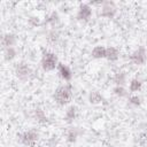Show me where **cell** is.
<instances>
[{
    "mask_svg": "<svg viewBox=\"0 0 147 147\" xmlns=\"http://www.w3.org/2000/svg\"><path fill=\"white\" fill-rule=\"evenodd\" d=\"M46 39H47V41H48L49 44H55V42L59 40V32L55 31V30H51V31L48 32Z\"/></svg>",
    "mask_w": 147,
    "mask_h": 147,
    "instance_id": "obj_16",
    "label": "cell"
},
{
    "mask_svg": "<svg viewBox=\"0 0 147 147\" xmlns=\"http://www.w3.org/2000/svg\"><path fill=\"white\" fill-rule=\"evenodd\" d=\"M57 65H59L57 57L54 53H51V52L44 53L41 57V67L45 71H52L55 68H57Z\"/></svg>",
    "mask_w": 147,
    "mask_h": 147,
    "instance_id": "obj_2",
    "label": "cell"
},
{
    "mask_svg": "<svg viewBox=\"0 0 147 147\" xmlns=\"http://www.w3.org/2000/svg\"><path fill=\"white\" fill-rule=\"evenodd\" d=\"M16 44V37L13 33H6L2 37V45L3 48H9V47H14V45Z\"/></svg>",
    "mask_w": 147,
    "mask_h": 147,
    "instance_id": "obj_9",
    "label": "cell"
},
{
    "mask_svg": "<svg viewBox=\"0 0 147 147\" xmlns=\"http://www.w3.org/2000/svg\"><path fill=\"white\" fill-rule=\"evenodd\" d=\"M130 60H131L134 64H139V65L144 64V63L146 62V60H147V54H146L145 48H144V47H139L138 49H136V51L131 54Z\"/></svg>",
    "mask_w": 147,
    "mask_h": 147,
    "instance_id": "obj_5",
    "label": "cell"
},
{
    "mask_svg": "<svg viewBox=\"0 0 147 147\" xmlns=\"http://www.w3.org/2000/svg\"><path fill=\"white\" fill-rule=\"evenodd\" d=\"M16 56V49L14 47H9V48H5V59L10 61Z\"/></svg>",
    "mask_w": 147,
    "mask_h": 147,
    "instance_id": "obj_17",
    "label": "cell"
},
{
    "mask_svg": "<svg viewBox=\"0 0 147 147\" xmlns=\"http://www.w3.org/2000/svg\"><path fill=\"white\" fill-rule=\"evenodd\" d=\"M92 15V9L88 5L83 3L79 6L78 8V13H77V18L80 21H87Z\"/></svg>",
    "mask_w": 147,
    "mask_h": 147,
    "instance_id": "obj_7",
    "label": "cell"
},
{
    "mask_svg": "<svg viewBox=\"0 0 147 147\" xmlns=\"http://www.w3.org/2000/svg\"><path fill=\"white\" fill-rule=\"evenodd\" d=\"M106 51H107L106 47H103V46H96V47H94L93 51H92V56L95 57V59L106 57Z\"/></svg>",
    "mask_w": 147,
    "mask_h": 147,
    "instance_id": "obj_11",
    "label": "cell"
},
{
    "mask_svg": "<svg viewBox=\"0 0 147 147\" xmlns=\"http://www.w3.org/2000/svg\"><path fill=\"white\" fill-rule=\"evenodd\" d=\"M88 100H90L91 103H100V102L102 101V95H101L99 92L94 91V92H91V93H90Z\"/></svg>",
    "mask_w": 147,
    "mask_h": 147,
    "instance_id": "obj_15",
    "label": "cell"
},
{
    "mask_svg": "<svg viewBox=\"0 0 147 147\" xmlns=\"http://www.w3.org/2000/svg\"><path fill=\"white\" fill-rule=\"evenodd\" d=\"M129 102H130L131 105H134V106H139V105H140V98H139L138 95H132V96H130V99H129Z\"/></svg>",
    "mask_w": 147,
    "mask_h": 147,
    "instance_id": "obj_21",
    "label": "cell"
},
{
    "mask_svg": "<svg viewBox=\"0 0 147 147\" xmlns=\"http://www.w3.org/2000/svg\"><path fill=\"white\" fill-rule=\"evenodd\" d=\"M34 117H36V121H38V122H46L47 121V117L45 116V114L41 109H37L34 111Z\"/></svg>",
    "mask_w": 147,
    "mask_h": 147,
    "instance_id": "obj_19",
    "label": "cell"
},
{
    "mask_svg": "<svg viewBox=\"0 0 147 147\" xmlns=\"http://www.w3.org/2000/svg\"><path fill=\"white\" fill-rule=\"evenodd\" d=\"M125 79H126V76L124 72H118L115 76V83L117 86H123L125 83Z\"/></svg>",
    "mask_w": 147,
    "mask_h": 147,
    "instance_id": "obj_18",
    "label": "cell"
},
{
    "mask_svg": "<svg viewBox=\"0 0 147 147\" xmlns=\"http://www.w3.org/2000/svg\"><path fill=\"white\" fill-rule=\"evenodd\" d=\"M57 70H59V75L62 79L64 80H70L71 77H72V72L70 70V68L68 65H64L62 63H59L57 65Z\"/></svg>",
    "mask_w": 147,
    "mask_h": 147,
    "instance_id": "obj_8",
    "label": "cell"
},
{
    "mask_svg": "<svg viewBox=\"0 0 147 147\" xmlns=\"http://www.w3.org/2000/svg\"><path fill=\"white\" fill-rule=\"evenodd\" d=\"M77 116V108L75 106H70L67 110H65V115L64 118L67 122H72Z\"/></svg>",
    "mask_w": 147,
    "mask_h": 147,
    "instance_id": "obj_10",
    "label": "cell"
},
{
    "mask_svg": "<svg viewBox=\"0 0 147 147\" xmlns=\"http://www.w3.org/2000/svg\"><path fill=\"white\" fill-rule=\"evenodd\" d=\"M57 21H59V17H57V14H56V13H52V14H51V16H49V18L47 20V22H48V23H51L52 25H54Z\"/></svg>",
    "mask_w": 147,
    "mask_h": 147,
    "instance_id": "obj_22",
    "label": "cell"
},
{
    "mask_svg": "<svg viewBox=\"0 0 147 147\" xmlns=\"http://www.w3.org/2000/svg\"><path fill=\"white\" fill-rule=\"evenodd\" d=\"M118 55H119V53H118L117 48H115V47H108L107 51H106V59H108L110 61L117 60Z\"/></svg>",
    "mask_w": 147,
    "mask_h": 147,
    "instance_id": "obj_12",
    "label": "cell"
},
{
    "mask_svg": "<svg viewBox=\"0 0 147 147\" xmlns=\"http://www.w3.org/2000/svg\"><path fill=\"white\" fill-rule=\"evenodd\" d=\"M15 74L20 79L25 80V79H28V77L31 74V68L29 67V64L26 62H23V61L18 62L15 65Z\"/></svg>",
    "mask_w": 147,
    "mask_h": 147,
    "instance_id": "obj_4",
    "label": "cell"
},
{
    "mask_svg": "<svg viewBox=\"0 0 147 147\" xmlns=\"http://www.w3.org/2000/svg\"><path fill=\"white\" fill-rule=\"evenodd\" d=\"M71 95H72V92H71L70 85H68V84L61 85L55 90L54 100L56 101V103H59L61 106H64L70 101Z\"/></svg>",
    "mask_w": 147,
    "mask_h": 147,
    "instance_id": "obj_1",
    "label": "cell"
},
{
    "mask_svg": "<svg viewBox=\"0 0 147 147\" xmlns=\"http://www.w3.org/2000/svg\"><path fill=\"white\" fill-rule=\"evenodd\" d=\"M116 14V7L113 2H103L101 8V15L107 18H113Z\"/></svg>",
    "mask_w": 147,
    "mask_h": 147,
    "instance_id": "obj_6",
    "label": "cell"
},
{
    "mask_svg": "<svg viewBox=\"0 0 147 147\" xmlns=\"http://www.w3.org/2000/svg\"><path fill=\"white\" fill-rule=\"evenodd\" d=\"M38 138H39V133L36 131V130H29V131H25L23 132L21 136H20V140L23 145L25 146H33L37 141H38Z\"/></svg>",
    "mask_w": 147,
    "mask_h": 147,
    "instance_id": "obj_3",
    "label": "cell"
},
{
    "mask_svg": "<svg viewBox=\"0 0 147 147\" xmlns=\"http://www.w3.org/2000/svg\"><path fill=\"white\" fill-rule=\"evenodd\" d=\"M114 93H115L116 95H118V96H124V95H126V91L124 90V87H123V86H117V85H116V87L114 88Z\"/></svg>",
    "mask_w": 147,
    "mask_h": 147,
    "instance_id": "obj_20",
    "label": "cell"
},
{
    "mask_svg": "<svg viewBox=\"0 0 147 147\" xmlns=\"http://www.w3.org/2000/svg\"><path fill=\"white\" fill-rule=\"evenodd\" d=\"M141 85H142V83H141L139 79L134 78V79H132V80L130 82V84H129V88H130L131 92H138V91L141 88Z\"/></svg>",
    "mask_w": 147,
    "mask_h": 147,
    "instance_id": "obj_14",
    "label": "cell"
},
{
    "mask_svg": "<svg viewBox=\"0 0 147 147\" xmlns=\"http://www.w3.org/2000/svg\"><path fill=\"white\" fill-rule=\"evenodd\" d=\"M78 138V130L76 127H72V129H69L68 132H67V139L69 142H75Z\"/></svg>",
    "mask_w": 147,
    "mask_h": 147,
    "instance_id": "obj_13",
    "label": "cell"
}]
</instances>
